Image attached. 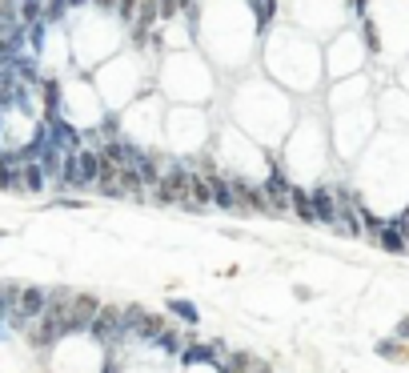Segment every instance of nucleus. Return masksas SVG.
<instances>
[{"label":"nucleus","mask_w":409,"mask_h":373,"mask_svg":"<svg viewBox=\"0 0 409 373\" xmlns=\"http://www.w3.org/2000/svg\"><path fill=\"white\" fill-rule=\"evenodd\" d=\"M69 13H73L69 0H45V25H61Z\"/></svg>","instance_id":"nucleus-24"},{"label":"nucleus","mask_w":409,"mask_h":373,"mask_svg":"<svg viewBox=\"0 0 409 373\" xmlns=\"http://www.w3.org/2000/svg\"><path fill=\"white\" fill-rule=\"evenodd\" d=\"M381 229H385V217H377V213H373L369 205H361V233H365V237L373 241V245H377Z\"/></svg>","instance_id":"nucleus-20"},{"label":"nucleus","mask_w":409,"mask_h":373,"mask_svg":"<svg viewBox=\"0 0 409 373\" xmlns=\"http://www.w3.org/2000/svg\"><path fill=\"white\" fill-rule=\"evenodd\" d=\"M45 305H49V289L20 285V293L13 297V305H8V317H4V321L13 325V329H28V325H32L40 313H45Z\"/></svg>","instance_id":"nucleus-1"},{"label":"nucleus","mask_w":409,"mask_h":373,"mask_svg":"<svg viewBox=\"0 0 409 373\" xmlns=\"http://www.w3.org/2000/svg\"><path fill=\"white\" fill-rule=\"evenodd\" d=\"M76 165H81V189H97V177H100V149H81L76 153Z\"/></svg>","instance_id":"nucleus-8"},{"label":"nucleus","mask_w":409,"mask_h":373,"mask_svg":"<svg viewBox=\"0 0 409 373\" xmlns=\"http://www.w3.org/2000/svg\"><path fill=\"white\" fill-rule=\"evenodd\" d=\"M37 88H40V105H45V112H40V117H57V112H61V105H64L61 81H57V76H45Z\"/></svg>","instance_id":"nucleus-12"},{"label":"nucleus","mask_w":409,"mask_h":373,"mask_svg":"<svg viewBox=\"0 0 409 373\" xmlns=\"http://www.w3.org/2000/svg\"><path fill=\"white\" fill-rule=\"evenodd\" d=\"M369 4L373 0H349V8H353L357 16H369Z\"/></svg>","instance_id":"nucleus-28"},{"label":"nucleus","mask_w":409,"mask_h":373,"mask_svg":"<svg viewBox=\"0 0 409 373\" xmlns=\"http://www.w3.org/2000/svg\"><path fill=\"white\" fill-rule=\"evenodd\" d=\"M161 25V0H141V8H136V20L129 28H145V32H153V28Z\"/></svg>","instance_id":"nucleus-16"},{"label":"nucleus","mask_w":409,"mask_h":373,"mask_svg":"<svg viewBox=\"0 0 409 373\" xmlns=\"http://www.w3.org/2000/svg\"><path fill=\"white\" fill-rule=\"evenodd\" d=\"M189 173H193V169H185L181 161H169L165 165L161 185L153 189V201H157V205H177V209H181V205L189 201Z\"/></svg>","instance_id":"nucleus-2"},{"label":"nucleus","mask_w":409,"mask_h":373,"mask_svg":"<svg viewBox=\"0 0 409 373\" xmlns=\"http://www.w3.org/2000/svg\"><path fill=\"white\" fill-rule=\"evenodd\" d=\"M85 4H93V0H69V8H85Z\"/></svg>","instance_id":"nucleus-33"},{"label":"nucleus","mask_w":409,"mask_h":373,"mask_svg":"<svg viewBox=\"0 0 409 373\" xmlns=\"http://www.w3.org/2000/svg\"><path fill=\"white\" fill-rule=\"evenodd\" d=\"M393 337H401V341H409V313L397 321V329H393Z\"/></svg>","instance_id":"nucleus-29"},{"label":"nucleus","mask_w":409,"mask_h":373,"mask_svg":"<svg viewBox=\"0 0 409 373\" xmlns=\"http://www.w3.org/2000/svg\"><path fill=\"white\" fill-rule=\"evenodd\" d=\"M57 205H61V209H85V201H76V197H61Z\"/></svg>","instance_id":"nucleus-30"},{"label":"nucleus","mask_w":409,"mask_h":373,"mask_svg":"<svg viewBox=\"0 0 409 373\" xmlns=\"http://www.w3.org/2000/svg\"><path fill=\"white\" fill-rule=\"evenodd\" d=\"M309 197H313V209H317V225H329V229H333L337 225V193L317 185V189H309Z\"/></svg>","instance_id":"nucleus-7"},{"label":"nucleus","mask_w":409,"mask_h":373,"mask_svg":"<svg viewBox=\"0 0 409 373\" xmlns=\"http://www.w3.org/2000/svg\"><path fill=\"white\" fill-rule=\"evenodd\" d=\"M93 4H97L100 13H117V4H121V0H93Z\"/></svg>","instance_id":"nucleus-31"},{"label":"nucleus","mask_w":409,"mask_h":373,"mask_svg":"<svg viewBox=\"0 0 409 373\" xmlns=\"http://www.w3.org/2000/svg\"><path fill=\"white\" fill-rule=\"evenodd\" d=\"M13 73L20 76V85H28V88H37L40 81H45V73H40V61H37V52H20L13 61Z\"/></svg>","instance_id":"nucleus-9"},{"label":"nucleus","mask_w":409,"mask_h":373,"mask_svg":"<svg viewBox=\"0 0 409 373\" xmlns=\"http://www.w3.org/2000/svg\"><path fill=\"white\" fill-rule=\"evenodd\" d=\"M249 13H253V25H257V32H269V25L277 20V13H281V0H245Z\"/></svg>","instance_id":"nucleus-11"},{"label":"nucleus","mask_w":409,"mask_h":373,"mask_svg":"<svg viewBox=\"0 0 409 373\" xmlns=\"http://www.w3.org/2000/svg\"><path fill=\"white\" fill-rule=\"evenodd\" d=\"M389 225H393L397 233H401V237H405V241H409V209H405V213H397V217H393V221H389Z\"/></svg>","instance_id":"nucleus-27"},{"label":"nucleus","mask_w":409,"mask_h":373,"mask_svg":"<svg viewBox=\"0 0 409 373\" xmlns=\"http://www.w3.org/2000/svg\"><path fill=\"white\" fill-rule=\"evenodd\" d=\"M221 373H273V365L261 353H249V349H237V353H229V361H221L217 365Z\"/></svg>","instance_id":"nucleus-6"},{"label":"nucleus","mask_w":409,"mask_h":373,"mask_svg":"<svg viewBox=\"0 0 409 373\" xmlns=\"http://www.w3.org/2000/svg\"><path fill=\"white\" fill-rule=\"evenodd\" d=\"M261 189H265V201H269L273 217H285V213L293 209V205H289V189H293V185H289V177L281 173L277 165H273V173L265 177V185H261Z\"/></svg>","instance_id":"nucleus-5"},{"label":"nucleus","mask_w":409,"mask_h":373,"mask_svg":"<svg viewBox=\"0 0 409 373\" xmlns=\"http://www.w3.org/2000/svg\"><path fill=\"white\" fill-rule=\"evenodd\" d=\"M100 301L93 293H73V305H69V325H64V337L73 333H88L93 329V317H97Z\"/></svg>","instance_id":"nucleus-4"},{"label":"nucleus","mask_w":409,"mask_h":373,"mask_svg":"<svg viewBox=\"0 0 409 373\" xmlns=\"http://www.w3.org/2000/svg\"><path fill=\"white\" fill-rule=\"evenodd\" d=\"M153 345L161 349V353H169V357H181V349H185V341H181V333H177L173 325H165V333L157 337Z\"/></svg>","instance_id":"nucleus-21"},{"label":"nucleus","mask_w":409,"mask_h":373,"mask_svg":"<svg viewBox=\"0 0 409 373\" xmlns=\"http://www.w3.org/2000/svg\"><path fill=\"white\" fill-rule=\"evenodd\" d=\"M289 205H293V213H297L305 225H317V209H313V197H309V189H301L293 185L289 189Z\"/></svg>","instance_id":"nucleus-14"},{"label":"nucleus","mask_w":409,"mask_h":373,"mask_svg":"<svg viewBox=\"0 0 409 373\" xmlns=\"http://www.w3.org/2000/svg\"><path fill=\"white\" fill-rule=\"evenodd\" d=\"M16 8H20V25L45 20V0H16Z\"/></svg>","instance_id":"nucleus-22"},{"label":"nucleus","mask_w":409,"mask_h":373,"mask_svg":"<svg viewBox=\"0 0 409 373\" xmlns=\"http://www.w3.org/2000/svg\"><path fill=\"white\" fill-rule=\"evenodd\" d=\"M49 28H52V25H45V20H37V25H28V49L37 52V57H40V52H45V40H49Z\"/></svg>","instance_id":"nucleus-25"},{"label":"nucleus","mask_w":409,"mask_h":373,"mask_svg":"<svg viewBox=\"0 0 409 373\" xmlns=\"http://www.w3.org/2000/svg\"><path fill=\"white\" fill-rule=\"evenodd\" d=\"M49 189V177H45V169H40L37 161H25V197H40Z\"/></svg>","instance_id":"nucleus-17"},{"label":"nucleus","mask_w":409,"mask_h":373,"mask_svg":"<svg viewBox=\"0 0 409 373\" xmlns=\"http://www.w3.org/2000/svg\"><path fill=\"white\" fill-rule=\"evenodd\" d=\"M136 8H141V0H121V4H117V20H121V25H133Z\"/></svg>","instance_id":"nucleus-26"},{"label":"nucleus","mask_w":409,"mask_h":373,"mask_svg":"<svg viewBox=\"0 0 409 373\" xmlns=\"http://www.w3.org/2000/svg\"><path fill=\"white\" fill-rule=\"evenodd\" d=\"M377 245L385 249V253H409V241L401 233H397L393 225L385 221V229H381V237H377Z\"/></svg>","instance_id":"nucleus-19"},{"label":"nucleus","mask_w":409,"mask_h":373,"mask_svg":"<svg viewBox=\"0 0 409 373\" xmlns=\"http://www.w3.org/2000/svg\"><path fill=\"white\" fill-rule=\"evenodd\" d=\"M377 357L393 361V365H409V341H401V337H381V341H377Z\"/></svg>","instance_id":"nucleus-13"},{"label":"nucleus","mask_w":409,"mask_h":373,"mask_svg":"<svg viewBox=\"0 0 409 373\" xmlns=\"http://www.w3.org/2000/svg\"><path fill=\"white\" fill-rule=\"evenodd\" d=\"M165 313H173L185 329H197V325H201V309L189 297H169V301H165Z\"/></svg>","instance_id":"nucleus-10"},{"label":"nucleus","mask_w":409,"mask_h":373,"mask_svg":"<svg viewBox=\"0 0 409 373\" xmlns=\"http://www.w3.org/2000/svg\"><path fill=\"white\" fill-rule=\"evenodd\" d=\"M361 45L369 52H381V37H377V20H369V16H361Z\"/></svg>","instance_id":"nucleus-23"},{"label":"nucleus","mask_w":409,"mask_h":373,"mask_svg":"<svg viewBox=\"0 0 409 373\" xmlns=\"http://www.w3.org/2000/svg\"><path fill=\"white\" fill-rule=\"evenodd\" d=\"M121 305H100L97 309V317H93V329L88 333L97 337L105 349H117V345H124V329H121Z\"/></svg>","instance_id":"nucleus-3"},{"label":"nucleus","mask_w":409,"mask_h":373,"mask_svg":"<svg viewBox=\"0 0 409 373\" xmlns=\"http://www.w3.org/2000/svg\"><path fill=\"white\" fill-rule=\"evenodd\" d=\"M76 153H81V149H76ZM76 153H64L61 185H57V189H81V165H76Z\"/></svg>","instance_id":"nucleus-18"},{"label":"nucleus","mask_w":409,"mask_h":373,"mask_svg":"<svg viewBox=\"0 0 409 373\" xmlns=\"http://www.w3.org/2000/svg\"><path fill=\"white\" fill-rule=\"evenodd\" d=\"M0 317H8V293H4V281H0Z\"/></svg>","instance_id":"nucleus-32"},{"label":"nucleus","mask_w":409,"mask_h":373,"mask_svg":"<svg viewBox=\"0 0 409 373\" xmlns=\"http://www.w3.org/2000/svg\"><path fill=\"white\" fill-rule=\"evenodd\" d=\"M161 333H165V313H153V309H149L145 317H141V325H136V341L153 345Z\"/></svg>","instance_id":"nucleus-15"}]
</instances>
